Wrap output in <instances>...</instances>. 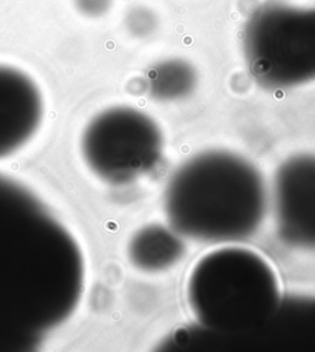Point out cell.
Instances as JSON below:
<instances>
[{
    "instance_id": "obj_1",
    "label": "cell",
    "mask_w": 315,
    "mask_h": 352,
    "mask_svg": "<svg viewBox=\"0 0 315 352\" xmlns=\"http://www.w3.org/2000/svg\"><path fill=\"white\" fill-rule=\"evenodd\" d=\"M76 238L36 195L0 175V351L37 346L84 289Z\"/></svg>"
},
{
    "instance_id": "obj_2",
    "label": "cell",
    "mask_w": 315,
    "mask_h": 352,
    "mask_svg": "<svg viewBox=\"0 0 315 352\" xmlns=\"http://www.w3.org/2000/svg\"><path fill=\"white\" fill-rule=\"evenodd\" d=\"M164 206L176 234L239 244L261 227L269 195L263 176L248 159L227 151H207L175 171Z\"/></svg>"
},
{
    "instance_id": "obj_3",
    "label": "cell",
    "mask_w": 315,
    "mask_h": 352,
    "mask_svg": "<svg viewBox=\"0 0 315 352\" xmlns=\"http://www.w3.org/2000/svg\"><path fill=\"white\" fill-rule=\"evenodd\" d=\"M280 300V282L269 261L238 244L206 252L187 276L188 308L210 330L259 328L274 316Z\"/></svg>"
},
{
    "instance_id": "obj_4",
    "label": "cell",
    "mask_w": 315,
    "mask_h": 352,
    "mask_svg": "<svg viewBox=\"0 0 315 352\" xmlns=\"http://www.w3.org/2000/svg\"><path fill=\"white\" fill-rule=\"evenodd\" d=\"M251 73L270 87L315 79V8L270 3L252 12L243 34Z\"/></svg>"
},
{
    "instance_id": "obj_5",
    "label": "cell",
    "mask_w": 315,
    "mask_h": 352,
    "mask_svg": "<svg viewBox=\"0 0 315 352\" xmlns=\"http://www.w3.org/2000/svg\"><path fill=\"white\" fill-rule=\"evenodd\" d=\"M163 149V133L157 122L129 106L109 107L94 116L80 140L89 170L110 185L131 184L151 173Z\"/></svg>"
},
{
    "instance_id": "obj_6",
    "label": "cell",
    "mask_w": 315,
    "mask_h": 352,
    "mask_svg": "<svg viewBox=\"0 0 315 352\" xmlns=\"http://www.w3.org/2000/svg\"><path fill=\"white\" fill-rule=\"evenodd\" d=\"M274 205L282 238L297 247L315 248V155H296L282 164Z\"/></svg>"
},
{
    "instance_id": "obj_7",
    "label": "cell",
    "mask_w": 315,
    "mask_h": 352,
    "mask_svg": "<svg viewBox=\"0 0 315 352\" xmlns=\"http://www.w3.org/2000/svg\"><path fill=\"white\" fill-rule=\"evenodd\" d=\"M41 91L26 73L0 65V159L29 143L41 126Z\"/></svg>"
},
{
    "instance_id": "obj_8",
    "label": "cell",
    "mask_w": 315,
    "mask_h": 352,
    "mask_svg": "<svg viewBox=\"0 0 315 352\" xmlns=\"http://www.w3.org/2000/svg\"><path fill=\"white\" fill-rule=\"evenodd\" d=\"M160 229H143L131 241L129 258L142 270H162V267L176 260L179 250L158 249L177 239L169 232Z\"/></svg>"
},
{
    "instance_id": "obj_9",
    "label": "cell",
    "mask_w": 315,
    "mask_h": 352,
    "mask_svg": "<svg viewBox=\"0 0 315 352\" xmlns=\"http://www.w3.org/2000/svg\"><path fill=\"white\" fill-rule=\"evenodd\" d=\"M193 69L181 59L164 60L153 69L151 80L153 88L163 96L184 94L193 85Z\"/></svg>"
},
{
    "instance_id": "obj_10",
    "label": "cell",
    "mask_w": 315,
    "mask_h": 352,
    "mask_svg": "<svg viewBox=\"0 0 315 352\" xmlns=\"http://www.w3.org/2000/svg\"><path fill=\"white\" fill-rule=\"evenodd\" d=\"M110 6V0H78V6L88 15H100Z\"/></svg>"
}]
</instances>
